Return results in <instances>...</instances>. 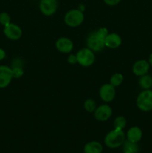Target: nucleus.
I'll return each mask as SVG.
<instances>
[{
    "instance_id": "13",
    "label": "nucleus",
    "mask_w": 152,
    "mask_h": 153,
    "mask_svg": "<svg viewBox=\"0 0 152 153\" xmlns=\"http://www.w3.org/2000/svg\"><path fill=\"white\" fill-rule=\"evenodd\" d=\"M122 44V38L116 33H109L104 39V46L110 49H117Z\"/></svg>"
},
{
    "instance_id": "25",
    "label": "nucleus",
    "mask_w": 152,
    "mask_h": 153,
    "mask_svg": "<svg viewBox=\"0 0 152 153\" xmlns=\"http://www.w3.org/2000/svg\"><path fill=\"white\" fill-rule=\"evenodd\" d=\"M104 3L109 6H115L119 4L121 0H104Z\"/></svg>"
},
{
    "instance_id": "10",
    "label": "nucleus",
    "mask_w": 152,
    "mask_h": 153,
    "mask_svg": "<svg viewBox=\"0 0 152 153\" xmlns=\"http://www.w3.org/2000/svg\"><path fill=\"white\" fill-rule=\"evenodd\" d=\"M12 69L7 66H0V88H5L13 79Z\"/></svg>"
},
{
    "instance_id": "19",
    "label": "nucleus",
    "mask_w": 152,
    "mask_h": 153,
    "mask_svg": "<svg viewBox=\"0 0 152 153\" xmlns=\"http://www.w3.org/2000/svg\"><path fill=\"white\" fill-rule=\"evenodd\" d=\"M127 125V120L125 117L119 116L116 117L113 121V126L114 128L119 130H123Z\"/></svg>"
},
{
    "instance_id": "4",
    "label": "nucleus",
    "mask_w": 152,
    "mask_h": 153,
    "mask_svg": "<svg viewBox=\"0 0 152 153\" xmlns=\"http://www.w3.org/2000/svg\"><path fill=\"white\" fill-rule=\"evenodd\" d=\"M76 57H77V63L80 66L84 67L92 66L95 60L94 52L87 47L80 49L76 54Z\"/></svg>"
},
{
    "instance_id": "12",
    "label": "nucleus",
    "mask_w": 152,
    "mask_h": 153,
    "mask_svg": "<svg viewBox=\"0 0 152 153\" xmlns=\"http://www.w3.org/2000/svg\"><path fill=\"white\" fill-rule=\"evenodd\" d=\"M150 68V64L145 60H139L133 65V73L137 76H142L147 74Z\"/></svg>"
},
{
    "instance_id": "18",
    "label": "nucleus",
    "mask_w": 152,
    "mask_h": 153,
    "mask_svg": "<svg viewBox=\"0 0 152 153\" xmlns=\"http://www.w3.org/2000/svg\"><path fill=\"white\" fill-rule=\"evenodd\" d=\"M124 81V76L122 73H116L113 74L110 79V84H111L113 87H118L122 85Z\"/></svg>"
},
{
    "instance_id": "7",
    "label": "nucleus",
    "mask_w": 152,
    "mask_h": 153,
    "mask_svg": "<svg viewBox=\"0 0 152 153\" xmlns=\"http://www.w3.org/2000/svg\"><path fill=\"white\" fill-rule=\"evenodd\" d=\"M113 114V109L108 105H101L94 111V117L95 119L101 122L107 121L111 117Z\"/></svg>"
},
{
    "instance_id": "27",
    "label": "nucleus",
    "mask_w": 152,
    "mask_h": 153,
    "mask_svg": "<svg viewBox=\"0 0 152 153\" xmlns=\"http://www.w3.org/2000/svg\"><path fill=\"white\" fill-rule=\"evenodd\" d=\"M148 63L151 66H152V54H151L150 56H149V59H148Z\"/></svg>"
},
{
    "instance_id": "16",
    "label": "nucleus",
    "mask_w": 152,
    "mask_h": 153,
    "mask_svg": "<svg viewBox=\"0 0 152 153\" xmlns=\"http://www.w3.org/2000/svg\"><path fill=\"white\" fill-rule=\"evenodd\" d=\"M139 85L144 90L150 89L152 88V77L147 74L140 76Z\"/></svg>"
},
{
    "instance_id": "9",
    "label": "nucleus",
    "mask_w": 152,
    "mask_h": 153,
    "mask_svg": "<svg viewBox=\"0 0 152 153\" xmlns=\"http://www.w3.org/2000/svg\"><path fill=\"white\" fill-rule=\"evenodd\" d=\"M100 98L105 102H110L116 97V88L111 84H104L99 90Z\"/></svg>"
},
{
    "instance_id": "22",
    "label": "nucleus",
    "mask_w": 152,
    "mask_h": 153,
    "mask_svg": "<svg viewBox=\"0 0 152 153\" xmlns=\"http://www.w3.org/2000/svg\"><path fill=\"white\" fill-rule=\"evenodd\" d=\"M11 69H12V73H13V78L19 79V78L22 77V75H23L24 73L22 67H12Z\"/></svg>"
},
{
    "instance_id": "20",
    "label": "nucleus",
    "mask_w": 152,
    "mask_h": 153,
    "mask_svg": "<svg viewBox=\"0 0 152 153\" xmlns=\"http://www.w3.org/2000/svg\"><path fill=\"white\" fill-rule=\"evenodd\" d=\"M83 106H84V108L86 111L89 112V113H92L96 108V103L92 99H87L84 102Z\"/></svg>"
},
{
    "instance_id": "26",
    "label": "nucleus",
    "mask_w": 152,
    "mask_h": 153,
    "mask_svg": "<svg viewBox=\"0 0 152 153\" xmlns=\"http://www.w3.org/2000/svg\"><path fill=\"white\" fill-rule=\"evenodd\" d=\"M6 57V52L3 49L0 48V61H2Z\"/></svg>"
},
{
    "instance_id": "17",
    "label": "nucleus",
    "mask_w": 152,
    "mask_h": 153,
    "mask_svg": "<svg viewBox=\"0 0 152 153\" xmlns=\"http://www.w3.org/2000/svg\"><path fill=\"white\" fill-rule=\"evenodd\" d=\"M123 153H138L139 146L137 143H133V142L127 140L123 143Z\"/></svg>"
},
{
    "instance_id": "14",
    "label": "nucleus",
    "mask_w": 152,
    "mask_h": 153,
    "mask_svg": "<svg viewBox=\"0 0 152 153\" xmlns=\"http://www.w3.org/2000/svg\"><path fill=\"white\" fill-rule=\"evenodd\" d=\"M142 137L141 128L137 126H133L127 132V139L133 143H138Z\"/></svg>"
},
{
    "instance_id": "3",
    "label": "nucleus",
    "mask_w": 152,
    "mask_h": 153,
    "mask_svg": "<svg viewBox=\"0 0 152 153\" xmlns=\"http://www.w3.org/2000/svg\"><path fill=\"white\" fill-rule=\"evenodd\" d=\"M137 105L142 111H150L152 110V91L144 90L137 98Z\"/></svg>"
},
{
    "instance_id": "24",
    "label": "nucleus",
    "mask_w": 152,
    "mask_h": 153,
    "mask_svg": "<svg viewBox=\"0 0 152 153\" xmlns=\"http://www.w3.org/2000/svg\"><path fill=\"white\" fill-rule=\"evenodd\" d=\"M67 62L70 64H75L77 63V57H76L75 55H69L68 56V58H67Z\"/></svg>"
},
{
    "instance_id": "21",
    "label": "nucleus",
    "mask_w": 152,
    "mask_h": 153,
    "mask_svg": "<svg viewBox=\"0 0 152 153\" xmlns=\"http://www.w3.org/2000/svg\"><path fill=\"white\" fill-rule=\"evenodd\" d=\"M10 23V16L6 12H1L0 13V24L6 26Z\"/></svg>"
},
{
    "instance_id": "15",
    "label": "nucleus",
    "mask_w": 152,
    "mask_h": 153,
    "mask_svg": "<svg viewBox=\"0 0 152 153\" xmlns=\"http://www.w3.org/2000/svg\"><path fill=\"white\" fill-rule=\"evenodd\" d=\"M83 151L84 153H101L103 151V146L99 142L90 141L85 144Z\"/></svg>"
},
{
    "instance_id": "5",
    "label": "nucleus",
    "mask_w": 152,
    "mask_h": 153,
    "mask_svg": "<svg viewBox=\"0 0 152 153\" xmlns=\"http://www.w3.org/2000/svg\"><path fill=\"white\" fill-rule=\"evenodd\" d=\"M86 46L93 52H100L105 47L104 39L100 37L95 31L88 36L86 39Z\"/></svg>"
},
{
    "instance_id": "1",
    "label": "nucleus",
    "mask_w": 152,
    "mask_h": 153,
    "mask_svg": "<svg viewBox=\"0 0 152 153\" xmlns=\"http://www.w3.org/2000/svg\"><path fill=\"white\" fill-rule=\"evenodd\" d=\"M125 141V134L123 130L116 129L110 131L104 137V143L110 149H116L122 146Z\"/></svg>"
},
{
    "instance_id": "8",
    "label": "nucleus",
    "mask_w": 152,
    "mask_h": 153,
    "mask_svg": "<svg viewBox=\"0 0 152 153\" xmlns=\"http://www.w3.org/2000/svg\"><path fill=\"white\" fill-rule=\"evenodd\" d=\"M4 34L9 40H17L22 37V30L19 25L10 22V24L4 26Z\"/></svg>"
},
{
    "instance_id": "6",
    "label": "nucleus",
    "mask_w": 152,
    "mask_h": 153,
    "mask_svg": "<svg viewBox=\"0 0 152 153\" xmlns=\"http://www.w3.org/2000/svg\"><path fill=\"white\" fill-rule=\"evenodd\" d=\"M58 7V0H40V10L45 16H49L55 14Z\"/></svg>"
},
{
    "instance_id": "11",
    "label": "nucleus",
    "mask_w": 152,
    "mask_h": 153,
    "mask_svg": "<svg viewBox=\"0 0 152 153\" xmlns=\"http://www.w3.org/2000/svg\"><path fill=\"white\" fill-rule=\"evenodd\" d=\"M55 47L62 53H69L74 47L72 41L68 37H61L55 43Z\"/></svg>"
},
{
    "instance_id": "23",
    "label": "nucleus",
    "mask_w": 152,
    "mask_h": 153,
    "mask_svg": "<svg viewBox=\"0 0 152 153\" xmlns=\"http://www.w3.org/2000/svg\"><path fill=\"white\" fill-rule=\"evenodd\" d=\"M97 34L100 36L101 37H102L103 39H105V37H107V34H109L108 30L106 28H98V30L96 31Z\"/></svg>"
},
{
    "instance_id": "2",
    "label": "nucleus",
    "mask_w": 152,
    "mask_h": 153,
    "mask_svg": "<svg viewBox=\"0 0 152 153\" xmlns=\"http://www.w3.org/2000/svg\"><path fill=\"white\" fill-rule=\"evenodd\" d=\"M84 19L83 11L79 9H72L64 16V22L69 27H77L81 25Z\"/></svg>"
}]
</instances>
